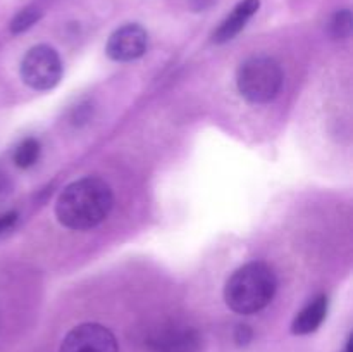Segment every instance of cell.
Returning <instances> with one entry per match:
<instances>
[{
  "instance_id": "7",
  "label": "cell",
  "mask_w": 353,
  "mask_h": 352,
  "mask_svg": "<svg viewBox=\"0 0 353 352\" xmlns=\"http://www.w3.org/2000/svg\"><path fill=\"white\" fill-rule=\"evenodd\" d=\"M150 352H203V338L192 326H168L147 342Z\"/></svg>"
},
{
  "instance_id": "4",
  "label": "cell",
  "mask_w": 353,
  "mask_h": 352,
  "mask_svg": "<svg viewBox=\"0 0 353 352\" xmlns=\"http://www.w3.org/2000/svg\"><path fill=\"white\" fill-rule=\"evenodd\" d=\"M21 78L33 90H50L61 81L62 62L50 45H37L21 62Z\"/></svg>"
},
{
  "instance_id": "3",
  "label": "cell",
  "mask_w": 353,
  "mask_h": 352,
  "mask_svg": "<svg viewBox=\"0 0 353 352\" xmlns=\"http://www.w3.org/2000/svg\"><path fill=\"white\" fill-rule=\"evenodd\" d=\"M236 85L241 97L252 104H268L283 86L281 66L268 55L247 59L238 68Z\"/></svg>"
},
{
  "instance_id": "1",
  "label": "cell",
  "mask_w": 353,
  "mask_h": 352,
  "mask_svg": "<svg viewBox=\"0 0 353 352\" xmlns=\"http://www.w3.org/2000/svg\"><path fill=\"white\" fill-rule=\"evenodd\" d=\"M114 206L109 183L97 176H86L64 188L55 204L59 223L69 230L85 231L99 226Z\"/></svg>"
},
{
  "instance_id": "2",
  "label": "cell",
  "mask_w": 353,
  "mask_h": 352,
  "mask_svg": "<svg viewBox=\"0 0 353 352\" xmlns=\"http://www.w3.org/2000/svg\"><path fill=\"white\" fill-rule=\"evenodd\" d=\"M276 293V276L264 262H248L231 275L224 286L228 307L238 314H255L268 307Z\"/></svg>"
},
{
  "instance_id": "14",
  "label": "cell",
  "mask_w": 353,
  "mask_h": 352,
  "mask_svg": "<svg viewBox=\"0 0 353 352\" xmlns=\"http://www.w3.org/2000/svg\"><path fill=\"white\" fill-rule=\"evenodd\" d=\"M252 335L254 333H252L250 326H247V324H240L234 331V338H236L238 345H247L252 340Z\"/></svg>"
},
{
  "instance_id": "10",
  "label": "cell",
  "mask_w": 353,
  "mask_h": 352,
  "mask_svg": "<svg viewBox=\"0 0 353 352\" xmlns=\"http://www.w3.org/2000/svg\"><path fill=\"white\" fill-rule=\"evenodd\" d=\"M40 157V141L34 138H26L17 145L16 152H14V162L19 168H30Z\"/></svg>"
},
{
  "instance_id": "8",
  "label": "cell",
  "mask_w": 353,
  "mask_h": 352,
  "mask_svg": "<svg viewBox=\"0 0 353 352\" xmlns=\"http://www.w3.org/2000/svg\"><path fill=\"white\" fill-rule=\"evenodd\" d=\"M261 7V0H241L236 7L233 9V12L226 17V19L221 23V26L214 31L212 40L216 43H226V41L233 40L245 26L250 21V17Z\"/></svg>"
},
{
  "instance_id": "5",
  "label": "cell",
  "mask_w": 353,
  "mask_h": 352,
  "mask_svg": "<svg viewBox=\"0 0 353 352\" xmlns=\"http://www.w3.org/2000/svg\"><path fill=\"white\" fill-rule=\"evenodd\" d=\"M59 352H119V345L109 328L83 323L65 335Z\"/></svg>"
},
{
  "instance_id": "9",
  "label": "cell",
  "mask_w": 353,
  "mask_h": 352,
  "mask_svg": "<svg viewBox=\"0 0 353 352\" xmlns=\"http://www.w3.org/2000/svg\"><path fill=\"white\" fill-rule=\"evenodd\" d=\"M326 313L327 299L324 295H319L317 299H314L309 306H305L299 314H296V317L293 320L292 324V331L295 335L314 333V331L323 324Z\"/></svg>"
},
{
  "instance_id": "13",
  "label": "cell",
  "mask_w": 353,
  "mask_h": 352,
  "mask_svg": "<svg viewBox=\"0 0 353 352\" xmlns=\"http://www.w3.org/2000/svg\"><path fill=\"white\" fill-rule=\"evenodd\" d=\"M16 221H17V213H14V211L2 214V216H0V235H3L6 231H9L10 228L16 224Z\"/></svg>"
},
{
  "instance_id": "6",
  "label": "cell",
  "mask_w": 353,
  "mask_h": 352,
  "mask_svg": "<svg viewBox=\"0 0 353 352\" xmlns=\"http://www.w3.org/2000/svg\"><path fill=\"white\" fill-rule=\"evenodd\" d=\"M148 35L140 24H124L117 28L107 41L105 52L112 61L131 62L147 52Z\"/></svg>"
},
{
  "instance_id": "12",
  "label": "cell",
  "mask_w": 353,
  "mask_h": 352,
  "mask_svg": "<svg viewBox=\"0 0 353 352\" xmlns=\"http://www.w3.org/2000/svg\"><path fill=\"white\" fill-rule=\"evenodd\" d=\"M352 31V12L350 10H340L334 14L331 21V33L334 38H347Z\"/></svg>"
},
{
  "instance_id": "11",
  "label": "cell",
  "mask_w": 353,
  "mask_h": 352,
  "mask_svg": "<svg viewBox=\"0 0 353 352\" xmlns=\"http://www.w3.org/2000/svg\"><path fill=\"white\" fill-rule=\"evenodd\" d=\"M41 17V10L38 7L30 6L26 9L19 10V12L14 16V19L10 21V31L12 33H23V31L30 30L34 23Z\"/></svg>"
}]
</instances>
